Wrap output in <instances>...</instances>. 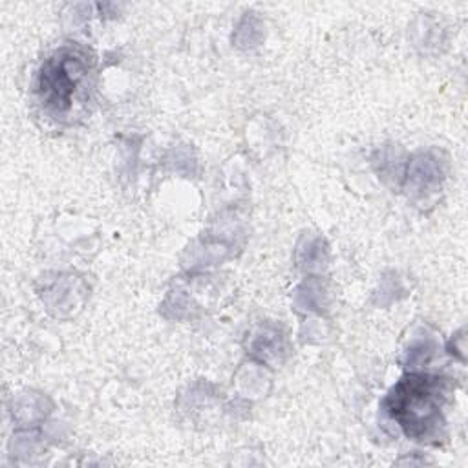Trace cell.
<instances>
[{"label":"cell","instance_id":"6da1fadb","mask_svg":"<svg viewBox=\"0 0 468 468\" xmlns=\"http://www.w3.org/2000/svg\"><path fill=\"white\" fill-rule=\"evenodd\" d=\"M93 79L95 58L86 48L66 44L49 53L35 82V99L42 115L58 124H71L86 110Z\"/></svg>","mask_w":468,"mask_h":468},{"label":"cell","instance_id":"7a4b0ae2","mask_svg":"<svg viewBox=\"0 0 468 468\" xmlns=\"http://www.w3.org/2000/svg\"><path fill=\"white\" fill-rule=\"evenodd\" d=\"M446 397L444 378L411 373L393 386L384 408L410 439L430 442L442 437Z\"/></svg>","mask_w":468,"mask_h":468}]
</instances>
